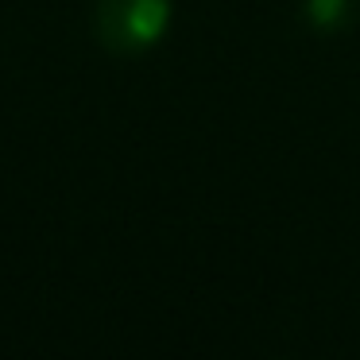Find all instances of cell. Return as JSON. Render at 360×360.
<instances>
[{"label":"cell","mask_w":360,"mask_h":360,"mask_svg":"<svg viewBox=\"0 0 360 360\" xmlns=\"http://www.w3.org/2000/svg\"><path fill=\"white\" fill-rule=\"evenodd\" d=\"M349 12H352V0H306V16L321 32H337L349 20Z\"/></svg>","instance_id":"cell-2"},{"label":"cell","mask_w":360,"mask_h":360,"mask_svg":"<svg viewBox=\"0 0 360 360\" xmlns=\"http://www.w3.org/2000/svg\"><path fill=\"white\" fill-rule=\"evenodd\" d=\"M167 20H171V4L167 0H101L97 8V32L120 55H136V51L151 47L163 35Z\"/></svg>","instance_id":"cell-1"}]
</instances>
